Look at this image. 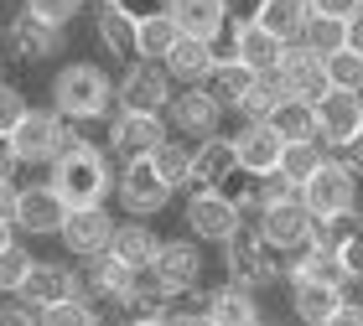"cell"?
<instances>
[{"instance_id": "1", "label": "cell", "mask_w": 363, "mask_h": 326, "mask_svg": "<svg viewBox=\"0 0 363 326\" xmlns=\"http://www.w3.org/2000/svg\"><path fill=\"white\" fill-rule=\"evenodd\" d=\"M52 187L68 197V207H99L109 202L114 192V166H109V151L94 145L84 135H68L62 156L52 161Z\"/></svg>"}, {"instance_id": "2", "label": "cell", "mask_w": 363, "mask_h": 326, "mask_svg": "<svg viewBox=\"0 0 363 326\" xmlns=\"http://www.w3.org/2000/svg\"><path fill=\"white\" fill-rule=\"evenodd\" d=\"M52 109L62 114V120H73V124L109 120V109H114L109 73L99 68V62H68V68H57V78H52Z\"/></svg>"}, {"instance_id": "3", "label": "cell", "mask_w": 363, "mask_h": 326, "mask_svg": "<svg viewBox=\"0 0 363 326\" xmlns=\"http://www.w3.org/2000/svg\"><path fill=\"white\" fill-rule=\"evenodd\" d=\"M218 249H223V269H228V280H234V285L265 290V285H275L280 274H286V264H275V249L265 243L259 223H239Z\"/></svg>"}, {"instance_id": "4", "label": "cell", "mask_w": 363, "mask_h": 326, "mask_svg": "<svg viewBox=\"0 0 363 326\" xmlns=\"http://www.w3.org/2000/svg\"><path fill=\"white\" fill-rule=\"evenodd\" d=\"M16 296L42 311V305H57V301H94V285H89V269H73L62 259H31V269H26Z\"/></svg>"}, {"instance_id": "5", "label": "cell", "mask_w": 363, "mask_h": 326, "mask_svg": "<svg viewBox=\"0 0 363 326\" xmlns=\"http://www.w3.org/2000/svg\"><path fill=\"white\" fill-rule=\"evenodd\" d=\"M177 93V78L167 73L161 57H130L125 78L114 83V109H145V114H167Z\"/></svg>"}, {"instance_id": "6", "label": "cell", "mask_w": 363, "mask_h": 326, "mask_svg": "<svg viewBox=\"0 0 363 326\" xmlns=\"http://www.w3.org/2000/svg\"><path fill=\"white\" fill-rule=\"evenodd\" d=\"M62 52V26L42 21V16L31 11H16L6 26H0V57L11 62H26V68H37V62L57 57Z\"/></svg>"}, {"instance_id": "7", "label": "cell", "mask_w": 363, "mask_h": 326, "mask_svg": "<svg viewBox=\"0 0 363 326\" xmlns=\"http://www.w3.org/2000/svg\"><path fill=\"white\" fill-rule=\"evenodd\" d=\"M301 202L311 207V218H342V213H358V171L348 161H333L327 156L317 176L301 187Z\"/></svg>"}, {"instance_id": "8", "label": "cell", "mask_w": 363, "mask_h": 326, "mask_svg": "<svg viewBox=\"0 0 363 326\" xmlns=\"http://www.w3.org/2000/svg\"><path fill=\"white\" fill-rule=\"evenodd\" d=\"M182 223H187V233L197 243H223L244 218H239V202L223 187H192L187 207H182Z\"/></svg>"}, {"instance_id": "9", "label": "cell", "mask_w": 363, "mask_h": 326, "mask_svg": "<svg viewBox=\"0 0 363 326\" xmlns=\"http://www.w3.org/2000/svg\"><path fill=\"white\" fill-rule=\"evenodd\" d=\"M114 197H120V207L130 218H156L177 192L161 182V171H156L151 156H135V161H125V166H120V176H114Z\"/></svg>"}, {"instance_id": "10", "label": "cell", "mask_w": 363, "mask_h": 326, "mask_svg": "<svg viewBox=\"0 0 363 326\" xmlns=\"http://www.w3.org/2000/svg\"><path fill=\"white\" fill-rule=\"evenodd\" d=\"M73 135V120H62L57 109H31L21 124H16V156H21V166H52L62 156V145Z\"/></svg>"}, {"instance_id": "11", "label": "cell", "mask_w": 363, "mask_h": 326, "mask_svg": "<svg viewBox=\"0 0 363 326\" xmlns=\"http://www.w3.org/2000/svg\"><path fill=\"white\" fill-rule=\"evenodd\" d=\"M203 269H208V259H203V243H197L192 233L187 238H161V249H156V264L145 269L151 280L167 290V296H187V290L203 285Z\"/></svg>"}, {"instance_id": "12", "label": "cell", "mask_w": 363, "mask_h": 326, "mask_svg": "<svg viewBox=\"0 0 363 326\" xmlns=\"http://www.w3.org/2000/svg\"><path fill=\"white\" fill-rule=\"evenodd\" d=\"M172 135L167 114H145V109H114L109 120V156L120 161H135V156H151L161 140Z\"/></svg>"}, {"instance_id": "13", "label": "cell", "mask_w": 363, "mask_h": 326, "mask_svg": "<svg viewBox=\"0 0 363 326\" xmlns=\"http://www.w3.org/2000/svg\"><path fill=\"white\" fill-rule=\"evenodd\" d=\"M223 114L228 109L203 83H182V93H172V104H167V124L187 140H203V135H218L223 129Z\"/></svg>"}, {"instance_id": "14", "label": "cell", "mask_w": 363, "mask_h": 326, "mask_svg": "<svg viewBox=\"0 0 363 326\" xmlns=\"http://www.w3.org/2000/svg\"><path fill=\"white\" fill-rule=\"evenodd\" d=\"M57 238H62V249H68L73 259H94V254L109 249L114 218L104 213V202H99V207H68V218H62Z\"/></svg>"}, {"instance_id": "15", "label": "cell", "mask_w": 363, "mask_h": 326, "mask_svg": "<svg viewBox=\"0 0 363 326\" xmlns=\"http://www.w3.org/2000/svg\"><path fill=\"white\" fill-rule=\"evenodd\" d=\"M317 129H322L327 151H337V145H348L353 135H363V93L327 88L317 99Z\"/></svg>"}, {"instance_id": "16", "label": "cell", "mask_w": 363, "mask_h": 326, "mask_svg": "<svg viewBox=\"0 0 363 326\" xmlns=\"http://www.w3.org/2000/svg\"><path fill=\"white\" fill-rule=\"evenodd\" d=\"M259 233L275 254H296L311 243V207L301 197H286V202H270L265 218H259Z\"/></svg>"}, {"instance_id": "17", "label": "cell", "mask_w": 363, "mask_h": 326, "mask_svg": "<svg viewBox=\"0 0 363 326\" xmlns=\"http://www.w3.org/2000/svg\"><path fill=\"white\" fill-rule=\"evenodd\" d=\"M234 151H239V171L244 176H270V171H280L286 140H280V129L270 120H244L239 135H234Z\"/></svg>"}, {"instance_id": "18", "label": "cell", "mask_w": 363, "mask_h": 326, "mask_svg": "<svg viewBox=\"0 0 363 326\" xmlns=\"http://www.w3.org/2000/svg\"><path fill=\"white\" fill-rule=\"evenodd\" d=\"M62 218H68V197L47 182V187H21V202H16V228L31 238H57Z\"/></svg>"}, {"instance_id": "19", "label": "cell", "mask_w": 363, "mask_h": 326, "mask_svg": "<svg viewBox=\"0 0 363 326\" xmlns=\"http://www.w3.org/2000/svg\"><path fill=\"white\" fill-rule=\"evenodd\" d=\"M135 31H140V16L130 11L125 0H99V11H94V37H99V47H104L109 57H120V62L140 57V52H135Z\"/></svg>"}, {"instance_id": "20", "label": "cell", "mask_w": 363, "mask_h": 326, "mask_svg": "<svg viewBox=\"0 0 363 326\" xmlns=\"http://www.w3.org/2000/svg\"><path fill=\"white\" fill-rule=\"evenodd\" d=\"M280 73H286V83H291L296 99H311V104L333 88V83H327V68H322V52H317V47H306L301 37L286 42V52H280Z\"/></svg>"}, {"instance_id": "21", "label": "cell", "mask_w": 363, "mask_h": 326, "mask_svg": "<svg viewBox=\"0 0 363 326\" xmlns=\"http://www.w3.org/2000/svg\"><path fill=\"white\" fill-rule=\"evenodd\" d=\"M239 171V151H234V135H203L192 145V187H223L234 182Z\"/></svg>"}, {"instance_id": "22", "label": "cell", "mask_w": 363, "mask_h": 326, "mask_svg": "<svg viewBox=\"0 0 363 326\" xmlns=\"http://www.w3.org/2000/svg\"><path fill=\"white\" fill-rule=\"evenodd\" d=\"M228 52H234L244 68H255V73H259V68H275V62H280L286 42H280L270 26H259L255 16H244V21L228 26Z\"/></svg>"}, {"instance_id": "23", "label": "cell", "mask_w": 363, "mask_h": 326, "mask_svg": "<svg viewBox=\"0 0 363 326\" xmlns=\"http://www.w3.org/2000/svg\"><path fill=\"white\" fill-rule=\"evenodd\" d=\"M348 301V285H327V280H291V311L306 326H333L337 305Z\"/></svg>"}, {"instance_id": "24", "label": "cell", "mask_w": 363, "mask_h": 326, "mask_svg": "<svg viewBox=\"0 0 363 326\" xmlns=\"http://www.w3.org/2000/svg\"><path fill=\"white\" fill-rule=\"evenodd\" d=\"M167 11L177 16L182 37L218 42L223 31H228V0H167Z\"/></svg>"}, {"instance_id": "25", "label": "cell", "mask_w": 363, "mask_h": 326, "mask_svg": "<svg viewBox=\"0 0 363 326\" xmlns=\"http://www.w3.org/2000/svg\"><path fill=\"white\" fill-rule=\"evenodd\" d=\"M156 249H161V238H156V228L151 223H114V238H109V254L114 259H125L130 269H151L156 264Z\"/></svg>"}, {"instance_id": "26", "label": "cell", "mask_w": 363, "mask_h": 326, "mask_svg": "<svg viewBox=\"0 0 363 326\" xmlns=\"http://www.w3.org/2000/svg\"><path fill=\"white\" fill-rule=\"evenodd\" d=\"M161 62H167V73L177 83H203L213 73V62H218V52H213V42H203V37H177V47Z\"/></svg>"}, {"instance_id": "27", "label": "cell", "mask_w": 363, "mask_h": 326, "mask_svg": "<svg viewBox=\"0 0 363 326\" xmlns=\"http://www.w3.org/2000/svg\"><path fill=\"white\" fill-rule=\"evenodd\" d=\"M208 321H218V326H255L259 321V290L250 285H218L213 290V305H208Z\"/></svg>"}, {"instance_id": "28", "label": "cell", "mask_w": 363, "mask_h": 326, "mask_svg": "<svg viewBox=\"0 0 363 326\" xmlns=\"http://www.w3.org/2000/svg\"><path fill=\"white\" fill-rule=\"evenodd\" d=\"M135 280H140V269H130L125 259H114L109 249L89 259V285H94V301H99V305H104V301L120 305V301H125V290L135 285Z\"/></svg>"}, {"instance_id": "29", "label": "cell", "mask_w": 363, "mask_h": 326, "mask_svg": "<svg viewBox=\"0 0 363 326\" xmlns=\"http://www.w3.org/2000/svg\"><path fill=\"white\" fill-rule=\"evenodd\" d=\"M250 83H255V68H244V62H239L234 52L218 57V62H213V73L203 78V88H208L223 109H239V99L250 93Z\"/></svg>"}, {"instance_id": "30", "label": "cell", "mask_w": 363, "mask_h": 326, "mask_svg": "<svg viewBox=\"0 0 363 326\" xmlns=\"http://www.w3.org/2000/svg\"><path fill=\"white\" fill-rule=\"evenodd\" d=\"M270 124L280 129V140H322V129H317V104H311V99H296V93H286V99L270 109Z\"/></svg>"}, {"instance_id": "31", "label": "cell", "mask_w": 363, "mask_h": 326, "mask_svg": "<svg viewBox=\"0 0 363 326\" xmlns=\"http://www.w3.org/2000/svg\"><path fill=\"white\" fill-rule=\"evenodd\" d=\"M286 93H291V83H286V73H280V62H275V68H259L250 93L239 99V114H244V120H270V109L286 99Z\"/></svg>"}, {"instance_id": "32", "label": "cell", "mask_w": 363, "mask_h": 326, "mask_svg": "<svg viewBox=\"0 0 363 326\" xmlns=\"http://www.w3.org/2000/svg\"><path fill=\"white\" fill-rule=\"evenodd\" d=\"M306 16H311V0H259L255 6V21L270 26L280 42H296L306 31Z\"/></svg>"}, {"instance_id": "33", "label": "cell", "mask_w": 363, "mask_h": 326, "mask_svg": "<svg viewBox=\"0 0 363 326\" xmlns=\"http://www.w3.org/2000/svg\"><path fill=\"white\" fill-rule=\"evenodd\" d=\"M167 290H161L156 280H135L125 290V301H120V316L125 321H135V326H151V321H167Z\"/></svg>"}, {"instance_id": "34", "label": "cell", "mask_w": 363, "mask_h": 326, "mask_svg": "<svg viewBox=\"0 0 363 326\" xmlns=\"http://www.w3.org/2000/svg\"><path fill=\"white\" fill-rule=\"evenodd\" d=\"M177 37H182V26H177L172 11H145L140 16V31H135V52L140 57H167L177 47Z\"/></svg>"}, {"instance_id": "35", "label": "cell", "mask_w": 363, "mask_h": 326, "mask_svg": "<svg viewBox=\"0 0 363 326\" xmlns=\"http://www.w3.org/2000/svg\"><path fill=\"white\" fill-rule=\"evenodd\" d=\"M151 161H156L161 182H167L172 192H192V145H182V140L167 135V140L151 151Z\"/></svg>"}, {"instance_id": "36", "label": "cell", "mask_w": 363, "mask_h": 326, "mask_svg": "<svg viewBox=\"0 0 363 326\" xmlns=\"http://www.w3.org/2000/svg\"><path fill=\"white\" fill-rule=\"evenodd\" d=\"M327 161V145L322 140H286V151H280V176L296 187H306L311 176H317V166Z\"/></svg>"}, {"instance_id": "37", "label": "cell", "mask_w": 363, "mask_h": 326, "mask_svg": "<svg viewBox=\"0 0 363 326\" xmlns=\"http://www.w3.org/2000/svg\"><path fill=\"white\" fill-rule=\"evenodd\" d=\"M322 68H327V83H333V88L363 93V52H353V47H337V52L322 57Z\"/></svg>"}, {"instance_id": "38", "label": "cell", "mask_w": 363, "mask_h": 326, "mask_svg": "<svg viewBox=\"0 0 363 326\" xmlns=\"http://www.w3.org/2000/svg\"><path fill=\"white\" fill-rule=\"evenodd\" d=\"M301 42L306 47H317V52H337V47H348V21H337V16H317L311 11L306 16V31H301Z\"/></svg>"}, {"instance_id": "39", "label": "cell", "mask_w": 363, "mask_h": 326, "mask_svg": "<svg viewBox=\"0 0 363 326\" xmlns=\"http://www.w3.org/2000/svg\"><path fill=\"white\" fill-rule=\"evenodd\" d=\"M26 269H31V249L11 238L6 249H0V296H16L21 280H26Z\"/></svg>"}, {"instance_id": "40", "label": "cell", "mask_w": 363, "mask_h": 326, "mask_svg": "<svg viewBox=\"0 0 363 326\" xmlns=\"http://www.w3.org/2000/svg\"><path fill=\"white\" fill-rule=\"evenodd\" d=\"M42 321L47 326H94L99 311H94V301H57V305H42Z\"/></svg>"}, {"instance_id": "41", "label": "cell", "mask_w": 363, "mask_h": 326, "mask_svg": "<svg viewBox=\"0 0 363 326\" xmlns=\"http://www.w3.org/2000/svg\"><path fill=\"white\" fill-rule=\"evenodd\" d=\"M31 114V99L21 88H11V83H0V135H16V124H21Z\"/></svg>"}, {"instance_id": "42", "label": "cell", "mask_w": 363, "mask_h": 326, "mask_svg": "<svg viewBox=\"0 0 363 326\" xmlns=\"http://www.w3.org/2000/svg\"><path fill=\"white\" fill-rule=\"evenodd\" d=\"M26 11H31V16H42V21H52V26H62V31H68V26L78 21V11H84V0H26Z\"/></svg>"}, {"instance_id": "43", "label": "cell", "mask_w": 363, "mask_h": 326, "mask_svg": "<svg viewBox=\"0 0 363 326\" xmlns=\"http://www.w3.org/2000/svg\"><path fill=\"white\" fill-rule=\"evenodd\" d=\"M342 264H348V280L363 285V218L353 213V228H348V238H342Z\"/></svg>"}, {"instance_id": "44", "label": "cell", "mask_w": 363, "mask_h": 326, "mask_svg": "<svg viewBox=\"0 0 363 326\" xmlns=\"http://www.w3.org/2000/svg\"><path fill=\"white\" fill-rule=\"evenodd\" d=\"M16 202H21V187L11 176H0V223H11V228H16Z\"/></svg>"}, {"instance_id": "45", "label": "cell", "mask_w": 363, "mask_h": 326, "mask_svg": "<svg viewBox=\"0 0 363 326\" xmlns=\"http://www.w3.org/2000/svg\"><path fill=\"white\" fill-rule=\"evenodd\" d=\"M358 6H363V0H311V11H317V16H337V21H348Z\"/></svg>"}, {"instance_id": "46", "label": "cell", "mask_w": 363, "mask_h": 326, "mask_svg": "<svg viewBox=\"0 0 363 326\" xmlns=\"http://www.w3.org/2000/svg\"><path fill=\"white\" fill-rule=\"evenodd\" d=\"M21 171V156H16V140L0 135V176H16Z\"/></svg>"}, {"instance_id": "47", "label": "cell", "mask_w": 363, "mask_h": 326, "mask_svg": "<svg viewBox=\"0 0 363 326\" xmlns=\"http://www.w3.org/2000/svg\"><path fill=\"white\" fill-rule=\"evenodd\" d=\"M337 161H348V166L363 176V135H353L348 145H337Z\"/></svg>"}, {"instance_id": "48", "label": "cell", "mask_w": 363, "mask_h": 326, "mask_svg": "<svg viewBox=\"0 0 363 326\" xmlns=\"http://www.w3.org/2000/svg\"><path fill=\"white\" fill-rule=\"evenodd\" d=\"M333 326H363V305L342 301V305H337V316H333Z\"/></svg>"}, {"instance_id": "49", "label": "cell", "mask_w": 363, "mask_h": 326, "mask_svg": "<svg viewBox=\"0 0 363 326\" xmlns=\"http://www.w3.org/2000/svg\"><path fill=\"white\" fill-rule=\"evenodd\" d=\"M348 47H353V52H363V6L348 16Z\"/></svg>"}, {"instance_id": "50", "label": "cell", "mask_w": 363, "mask_h": 326, "mask_svg": "<svg viewBox=\"0 0 363 326\" xmlns=\"http://www.w3.org/2000/svg\"><path fill=\"white\" fill-rule=\"evenodd\" d=\"M11 233H16V228H11V223H0V249L11 243Z\"/></svg>"}]
</instances>
